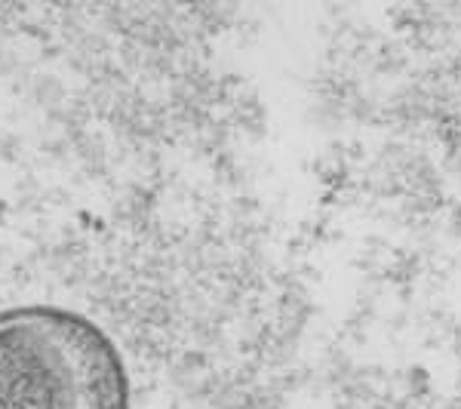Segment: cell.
Returning a JSON list of instances; mask_svg holds the SVG:
<instances>
[{"instance_id":"obj_1","label":"cell","mask_w":461,"mask_h":409,"mask_svg":"<svg viewBox=\"0 0 461 409\" xmlns=\"http://www.w3.org/2000/svg\"><path fill=\"white\" fill-rule=\"evenodd\" d=\"M0 409H130L126 363L84 314L50 304L4 311Z\"/></svg>"},{"instance_id":"obj_2","label":"cell","mask_w":461,"mask_h":409,"mask_svg":"<svg viewBox=\"0 0 461 409\" xmlns=\"http://www.w3.org/2000/svg\"><path fill=\"white\" fill-rule=\"evenodd\" d=\"M437 121H440L443 136L461 148V59L443 77L440 99H437Z\"/></svg>"}]
</instances>
